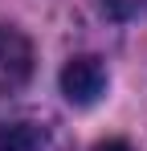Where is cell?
Instances as JSON below:
<instances>
[{
    "mask_svg": "<svg viewBox=\"0 0 147 151\" xmlns=\"http://www.w3.org/2000/svg\"><path fill=\"white\" fill-rule=\"evenodd\" d=\"M12 151H74V147L66 139V131L53 123H21Z\"/></svg>",
    "mask_w": 147,
    "mask_h": 151,
    "instance_id": "3957f363",
    "label": "cell"
},
{
    "mask_svg": "<svg viewBox=\"0 0 147 151\" xmlns=\"http://www.w3.org/2000/svg\"><path fill=\"white\" fill-rule=\"evenodd\" d=\"M61 94H66L74 106H94V102L106 94V65L98 61L94 53L70 57L66 70H61Z\"/></svg>",
    "mask_w": 147,
    "mask_h": 151,
    "instance_id": "6da1fadb",
    "label": "cell"
},
{
    "mask_svg": "<svg viewBox=\"0 0 147 151\" xmlns=\"http://www.w3.org/2000/svg\"><path fill=\"white\" fill-rule=\"evenodd\" d=\"M17 131H21V123H0V151L17 147Z\"/></svg>",
    "mask_w": 147,
    "mask_h": 151,
    "instance_id": "277c9868",
    "label": "cell"
},
{
    "mask_svg": "<svg viewBox=\"0 0 147 151\" xmlns=\"http://www.w3.org/2000/svg\"><path fill=\"white\" fill-rule=\"evenodd\" d=\"M33 78V45L21 29L0 25V94H17Z\"/></svg>",
    "mask_w": 147,
    "mask_h": 151,
    "instance_id": "7a4b0ae2",
    "label": "cell"
},
{
    "mask_svg": "<svg viewBox=\"0 0 147 151\" xmlns=\"http://www.w3.org/2000/svg\"><path fill=\"white\" fill-rule=\"evenodd\" d=\"M94 151H135L131 143H122V139H106V143H98Z\"/></svg>",
    "mask_w": 147,
    "mask_h": 151,
    "instance_id": "5b68a950",
    "label": "cell"
}]
</instances>
